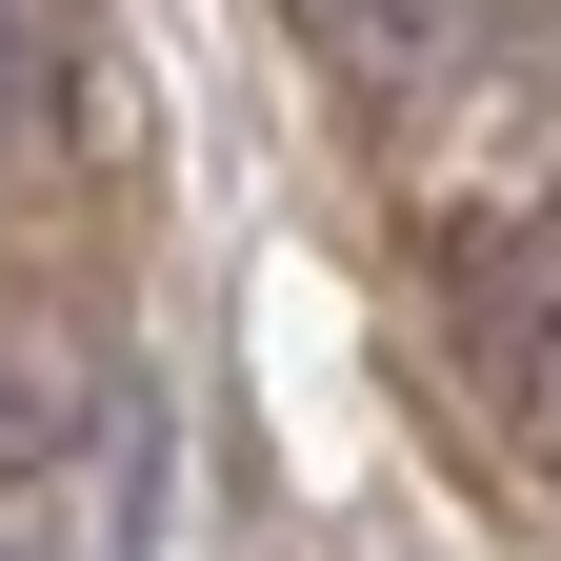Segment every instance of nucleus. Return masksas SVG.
<instances>
[{
  "instance_id": "obj_1",
  "label": "nucleus",
  "mask_w": 561,
  "mask_h": 561,
  "mask_svg": "<svg viewBox=\"0 0 561 561\" xmlns=\"http://www.w3.org/2000/svg\"><path fill=\"white\" fill-rule=\"evenodd\" d=\"M101 401H121V362H101L81 321H0V461H60Z\"/></svg>"
}]
</instances>
